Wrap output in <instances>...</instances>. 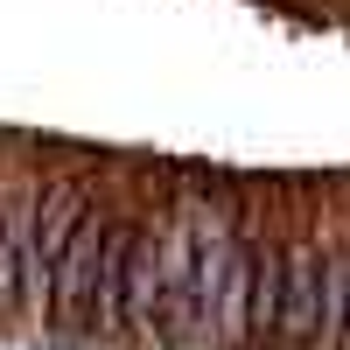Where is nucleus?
<instances>
[{
	"instance_id": "423d86ee",
	"label": "nucleus",
	"mask_w": 350,
	"mask_h": 350,
	"mask_svg": "<svg viewBox=\"0 0 350 350\" xmlns=\"http://www.w3.org/2000/svg\"><path fill=\"white\" fill-rule=\"evenodd\" d=\"M343 350H350V252H343Z\"/></svg>"
},
{
	"instance_id": "7ed1b4c3",
	"label": "nucleus",
	"mask_w": 350,
	"mask_h": 350,
	"mask_svg": "<svg viewBox=\"0 0 350 350\" xmlns=\"http://www.w3.org/2000/svg\"><path fill=\"white\" fill-rule=\"evenodd\" d=\"M287 267H280V343L287 350H315V315H323V273L336 245L323 231H287L280 239Z\"/></svg>"
},
{
	"instance_id": "39448f33",
	"label": "nucleus",
	"mask_w": 350,
	"mask_h": 350,
	"mask_svg": "<svg viewBox=\"0 0 350 350\" xmlns=\"http://www.w3.org/2000/svg\"><path fill=\"white\" fill-rule=\"evenodd\" d=\"M280 267L287 252L273 231H252V295H245V350L280 343Z\"/></svg>"
},
{
	"instance_id": "20e7f679",
	"label": "nucleus",
	"mask_w": 350,
	"mask_h": 350,
	"mask_svg": "<svg viewBox=\"0 0 350 350\" xmlns=\"http://www.w3.org/2000/svg\"><path fill=\"white\" fill-rule=\"evenodd\" d=\"M120 343L161 350V224H154V217H140L133 252H126V280H120Z\"/></svg>"
},
{
	"instance_id": "f257e3e1",
	"label": "nucleus",
	"mask_w": 350,
	"mask_h": 350,
	"mask_svg": "<svg viewBox=\"0 0 350 350\" xmlns=\"http://www.w3.org/2000/svg\"><path fill=\"white\" fill-rule=\"evenodd\" d=\"M105 217H112V203L98 196L92 211L77 217V231H70V245H64V259H56V273H49V329L64 336V343H77V336H92V273H98V245H105Z\"/></svg>"
},
{
	"instance_id": "f03ea898",
	"label": "nucleus",
	"mask_w": 350,
	"mask_h": 350,
	"mask_svg": "<svg viewBox=\"0 0 350 350\" xmlns=\"http://www.w3.org/2000/svg\"><path fill=\"white\" fill-rule=\"evenodd\" d=\"M36 203H42V168L0 175V329L28 315V259H36Z\"/></svg>"
},
{
	"instance_id": "0eeeda50",
	"label": "nucleus",
	"mask_w": 350,
	"mask_h": 350,
	"mask_svg": "<svg viewBox=\"0 0 350 350\" xmlns=\"http://www.w3.org/2000/svg\"><path fill=\"white\" fill-rule=\"evenodd\" d=\"M28 350H70V343H28Z\"/></svg>"
}]
</instances>
